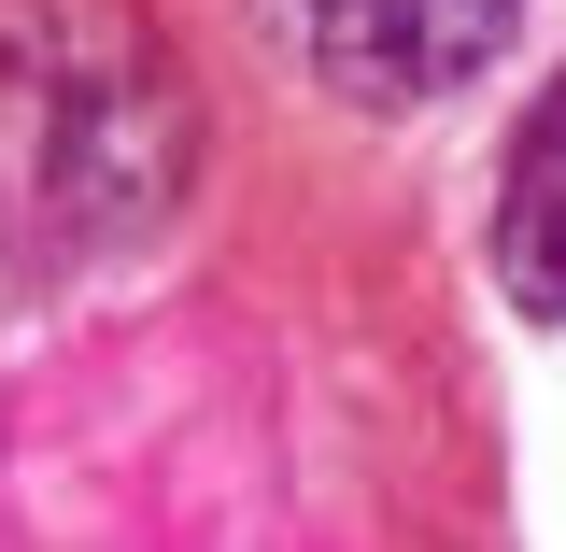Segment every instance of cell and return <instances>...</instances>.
Instances as JSON below:
<instances>
[{
  "instance_id": "cell-1",
  "label": "cell",
  "mask_w": 566,
  "mask_h": 552,
  "mask_svg": "<svg viewBox=\"0 0 566 552\" xmlns=\"http://www.w3.org/2000/svg\"><path fill=\"white\" fill-rule=\"evenodd\" d=\"M185 114L114 0H0V199L57 241H114L170 199Z\"/></svg>"
},
{
  "instance_id": "cell-3",
  "label": "cell",
  "mask_w": 566,
  "mask_h": 552,
  "mask_svg": "<svg viewBox=\"0 0 566 552\" xmlns=\"http://www.w3.org/2000/svg\"><path fill=\"white\" fill-rule=\"evenodd\" d=\"M495 270L524 312H566V71L553 100L510 128V199H495Z\"/></svg>"
},
{
  "instance_id": "cell-2",
  "label": "cell",
  "mask_w": 566,
  "mask_h": 552,
  "mask_svg": "<svg viewBox=\"0 0 566 552\" xmlns=\"http://www.w3.org/2000/svg\"><path fill=\"white\" fill-rule=\"evenodd\" d=\"M510 14H524V0H270L283 43L326 71L340 100H382V114L468 85V71L510 43Z\"/></svg>"
}]
</instances>
